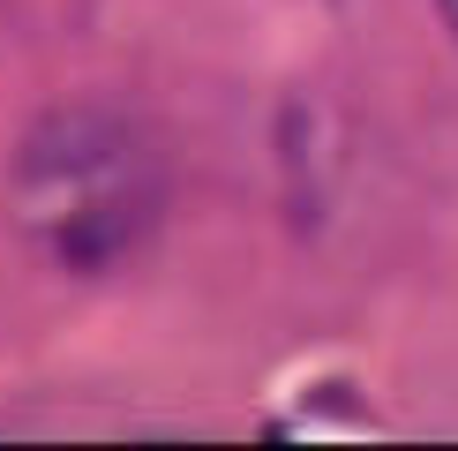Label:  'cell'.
<instances>
[{"mask_svg": "<svg viewBox=\"0 0 458 451\" xmlns=\"http://www.w3.org/2000/svg\"><path fill=\"white\" fill-rule=\"evenodd\" d=\"M8 196L38 249L75 271H98L136 249V234L158 218L165 174L121 113H53L46 128H30Z\"/></svg>", "mask_w": 458, "mask_h": 451, "instance_id": "obj_1", "label": "cell"}, {"mask_svg": "<svg viewBox=\"0 0 458 451\" xmlns=\"http://www.w3.org/2000/svg\"><path fill=\"white\" fill-rule=\"evenodd\" d=\"M436 8H444V23H451V38H458V0H436Z\"/></svg>", "mask_w": 458, "mask_h": 451, "instance_id": "obj_2", "label": "cell"}]
</instances>
